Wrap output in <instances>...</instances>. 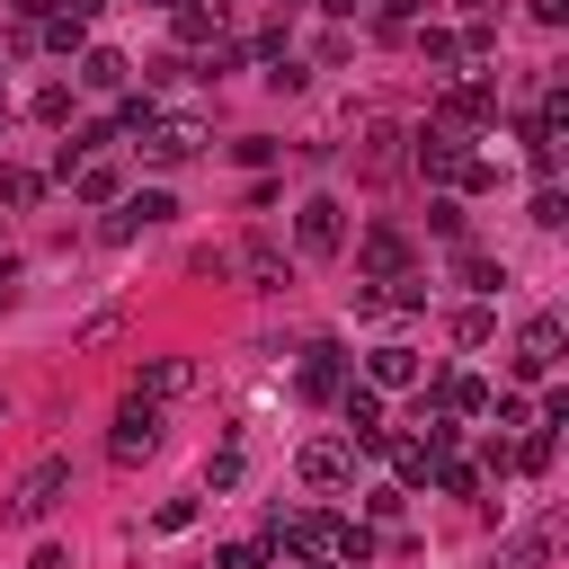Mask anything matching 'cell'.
I'll use <instances>...</instances> for the list:
<instances>
[{"label":"cell","instance_id":"6da1fadb","mask_svg":"<svg viewBox=\"0 0 569 569\" xmlns=\"http://www.w3.org/2000/svg\"><path fill=\"white\" fill-rule=\"evenodd\" d=\"M62 489H71V453H44V462H27V480L9 489V525H44L53 507H62Z\"/></svg>","mask_w":569,"mask_h":569},{"label":"cell","instance_id":"7a4b0ae2","mask_svg":"<svg viewBox=\"0 0 569 569\" xmlns=\"http://www.w3.org/2000/svg\"><path fill=\"white\" fill-rule=\"evenodd\" d=\"M293 249L302 258H338L347 249V204L338 196H302L293 204Z\"/></svg>","mask_w":569,"mask_h":569},{"label":"cell","instance_id":"3957f363","mask_svg":"<svg viewBox=\"0 0 569 569\" xmlns=\"http://www.w3.org/2000/svg\"><path fill=\"white\" fill-rule=\"evenodd\" d=\"M462 160H471V151H462V133H453V124H418V133H409V169H418V178L453 187V178H462Z\"/></svg>","mask_w":569,"mask_h":569},{"label":"cell","instance_id":"277c9868","mask_svg":"<svg viewBox=\"0 0 569 569\" xmlns=\"http://www.w3.org/2000/svg\"><path fill=\"white\" fill-rule=\"evenodd\" d=\"M151 445H160V400L133 391V400L116 409V427H107V462H142Z\"/></svg>","mask_w":569,"mask_h":569},{"label":"cell","instance_id":"5b68a950","mask_svg":"<svg viewBox=\"0 0 569 569\" xmlns=\"http://www.w3.org/2000/svg\"><path fill=\"white\" fill-rule=\"evenodd\" d=\"M276 542H284V551H302V560H338V551H347V516H329V507L284 516V525H276Z\"/></svg>","mask_w":569,"mask_h":569},{"label":"cell","instance_id":"8992f818","mask_svg":"<svg viewBox=\"0 0 569 569\" xmlns=\"http://www.w3.org/2000/svg\"><path fill=\"white\" fill-rule=\"evenodd\" d=\"M196 151H204V124H196V116H151V124H142V160H151V169H178V160H196Z\"/></svg>","mask_w":569,"mask_h":569},{"label":"cell","instance_id":"52a82bcc","mask_svg":"<svg viewBox=\"0 0 569 569\" xmlns=\"http://www.w3.org/2000/svg\"><path fill=\"white\" fill-rule=\"evenodd\" d=\"M560 347H569V329H560V311H533V320L516 329V373H525V382H542V373L560 365Z\"/></svg>","mask_w":569,"mask_h":569},{"label":"cell","instance_id":"ba28073f","mask_svg":"<svg viewBox=\"0 0 569 569\" xmlns=\"http://www.w3.org/2000/svg\"><path fill=\"white\" fill-rule=\"evenodd\" d=\"M178 204L160 196V187H142V196H116V213H107V240H142V231H160Z\"/></svg>","mask_w":569,"mask_h":569},{"label":"cell","instance_id":"9c48e42d","mask_svg":"<svg viewBox=\"0 0 569 569\" xmlns=\"http://www.w3.org/2000/svg\"><path fill=\"white\" fill-rule=\"evenodd\" d=\"M418 347H400V338H382L373 356H365V391H418Z\"/></svg>","mask_w":569,"mask_h":569},{"label":"cell","instance_id":"30bf717a","mask_svg":"<svg viewBox=\"0 0 569 569\" xmlns=\"http://www.w3.org/2000/svg\"><path fill=\"white\" fill-rule=\"evenodd\" d=\"M347 391V347L338 338H311L302 347V400H338Z\"/></svg>","mask_w":569,"mask_h":569},{"label":"cell","instance_id":"8fae6325","mask_svg":"<svg viewBox=\"0 0 569 569\" xmlns=\"http://www.w3.org/2000/svg\"><path fill=\"white\" fill-rule=\"evenodd\" d=\"M302 489H347V471H356V445L347 436H320V445H302Z\"/></svg>","mask_w":569,"mask_h":569},{"label":"cell","instance_id":"7c38bea8","mask_svg":"<svg viewBox=\"0 0 569 569\" xmlns=\"http://www.w3.org/2000/svg\"><path fill=\"white\" fill-rule=\"evenodd\" d=\"M231 267H240V276H249V284H258V293H276V284H284V276H293V267H284V249H276V240H267V231H249V240H240V249H231Z\"/></svg>","mask_w":569,"mask_h":569},{"label":"cell","instance_id":"4fadbf2b","mask_svg":"<svg viewBox=\"0 0 569 569\" xmlns=\"http://www.w3.org/2000/svg\"><path fill=\"white\" fill-rule=\"evenodd\" d=\"M62 178H71V196H80V204H116V196H124V178H116V160H107V151H98V160H71Z\"/></svg>","mask_w":569,"mask_h":569},{"label":"cell","instance_id":"5bb4252c","mask_svg":"<svg viewBox=\"0 0 569 569\" xmlns=\"http://www.w3.org/2000/svg\"><path fill=\"white\" fill-rule=\"evenodd\" d=\"M356 258H365V276H382V284H391V276H409V240H400V231H391V222H373V231H365V249H356Z\"/></svg>","mask_w":569,"mask_h":569},{"label":"cell","instance_id":"9a60e30c","mask_svg":"<svg viewBox=\"0 0 569 569\" xmlns=\"http://www.w3.org/2000/svg\"><path fill=\"white\" fill-rule=\"evenodd\" d=\"M133 391H142V400H178V391H196V356H151Z\"/></svg>","mask_w":569,"mask_h":569},{"label":"cell","instance_id":"2e32d148","mask_svg":"<svg viewBox=\"0 0 569 569\" xmlns=\"http://www.w3.org/2000/svg\"><path fill=\"white\" fill-rule=\"evenodd\" d=\"M338 418H347V445H373V436H382V391L347 382V391H338Z\"/></svg>","mask_w":569,"mask_h":569},{"label":"cell","instance_id":"e0dca14e","mask_svg":"<svg viewBox=\"0 0 569 569\" xmlns=\"http://www.w3.org/2000/svg\"><path fill=\"white\" fill-rule=\"evenodd\" d=\"M71 80H80V89H98V98H107V89H124V80H133V71H124V53H116V44H80V71H71Z\"/></svg>","mask_w":569,"mask_h":569},{"label":"cell","instance_id":"ac0fdd59","mask_svg":"<svg viewBox=\"0 0 569 569\" xmlns=\"http://www.w3.org/2000/svg\"><path fill=\"white\" fill-rule=\"evenodd\" d=\"M400 142H409V133H400V124H373V133H365V151H356V169H365V178H391V169H400V160H409V151H400Z\"/></svg>","mask_w":569,"mask_h":569},{"label":"cell","instance_id":"d6986e66","mask_svg":"<svg viewBox=\"0 0 569 569\" xmlns=\"http://www.w3.org/2000/svg\"><path fill=\"white\" fill-rule=\"evenodd\" d=\"M453 276H462L471 293H498V284H507V267H498L489 249H471V240H453Z\"/></svg>","mask_w":569,"mask_h":569},{"label":"cell","instance_id":"ffe728a7","mask_svg":"<svg viewBox=\"0 0 569 569\" xmlns=\"http://www.w3.org/2000/svg\"><path fill=\"white\" fill-rule=\"evenodd\" d=\"M0 204H44V169H18V160H0Z\"/></svg>","mask_w":569,"mask_h":569},{"label":"cell","instance_id":"44dd1931","mask_svg":"<svg viewBox=\"0 0 569 569\" xmlns=\"http://www.w3.org/2000/svg\"><path fill=\"white\" fill-rule=\"evenodd\" d=\"M427 480H436L445 498H471V489H480V471H471L462 453H436V471H427Z\"/></svg>","mask_w":569,"mask_h":569},{"label":"cell","instance_id":"7402d4cb","mask_svg":"<svg viewBox=\"0 0 569 569\" xmlns=\"http://www.w3.org/2000/svg\"><path fill=\"white\" fill-rule=\"evenodd\" d=\"M418 53H427V62H445V71H453V62H462V36H453V27H418Z\"/></svg>","mask_w":569,"mask_h":569},{"label":"cell","instance_id":"603a6c76","mask_svg":"<svg viewBox=\"0 0 569 569\" xmlns=\"http://www.w3.org/2000/svg\"><path fill=\"white\" fill-rule=\"evenodd\" d=\"M489 329H498V320H489V302H471V311H453V347H489Z\"/></svg>","mask_w":569,"mask_h":569},{"label":"cell","instance_id":"cb8c5ba5","mask_svg":"<svg viewBox=\"0 0 569 569\" xmlns=\"http://www.w3.org/2000/svg\"><path fill=\"white\" fill-rule=\"evenodd\" d=\"M204 489H240V445H213V462H204Z\"/></svg>","mask_w":569,"mask_h":569},{"label":"cell","instance_id":"d4e9b609","mask_svg":"<svg viewBox=\"0 0 569 569\" xmlns=\"http://www.w3.org/2000/svg\"><path fill=\"white\" fill-rule=\"evenodd\" d=\"M80 27H89V18H71V9H53V18H44V44H62V53H80Z\"/></svg>","mask_w":569,"mask_h":569},{"label":"cell","instance_id":"484cf974","mask_svg":"<svg viewBox=\"0 0 569 569\" xmlns=\"http://www.w3.org/2000/svg\"><path fill=\"white\" fill-rule=\"evenodd\" d=\"M27 107H36V116H44V124H62V116H71V89H62V80H44V89H36V98H27Z\"/></svg>","mask_w":569,"mask_h":569},{"label":"cell","instance_id":"4316f807","mask_svg":"<svg viewBox=\"0 0 569 569\" xmlns=\"http://www.w3.org/2000/svg\"><path fill=\"white\" fill-rule=\"evenodd\" d=\"M427 231H436V240H462V204L436 196V204H427Z\"/></svg>","mask_w":569,"mask_h":569},{"label":"cell","instance_id":"83f0119b","mask_svg":"<svg viewBox=\"0 0 569 569\" xmlns=\"http://www.w3.org/2000/svg\"><path fill=\"white\" fill-rule=\"evenodd\" d=\"M489 418H498V427H533V409H525V391H489Z\"/></svg>","mask_w":569,"mask_h":569},{"label":"cell","instance_id":"f1b7e54d","mask_svg":"<svg viewBox=\"0 0 569 569\" xmlns=\"http://www.w3.org/2000/svg\"><path fill=\"white\" fill-rule=\"evenodd\" d=\"M409 18H418V0H373V27L382 36H409Z\"/></svg>","mask_w":569,"mask_h":569},{"label":"cell","instance_id":"f546056e","mask_svg":"<svg viewBox=\"0 0 569 569\" xmlns=\"http://www.w3.org/2000/svg\"><path fill=\"white\" fill-rule=\"evenodd\" d=\"M533 222H542V231H560V222H569V196H560V187H542V196H533Z\"/></svg>","mask_w":569,"mask_h":569},{"label":"cell","instance_id":"4dcf8cb0","mask_svg":"<svg viewBox=\"0 0 569 569\" xmlns=\"http://www.w3.org/2000/svg\"><path fill=\"white\" fill-rule=\"evenodd\" d=\"M516 462H525V471H551V427H533V436L516 445Z\"/></svg>","mask_w":569,"mask_h":569},{"label":"cell","instance_id":"1f68e13d","mask_svg":"<svg viewBox=\"0 0 569 569\" xmlns=\"http://www.w3.org/2000/svg\"><path fill=\"white\" fill-rule=\"evenodd\" d=\"M267 560H276V542H231L222 551V569H267Z\"/></svg>","mask_w":569,"mask_h":569},{"label":"cell","instance_id":"d6a6232c","mask_svg":"<svg viewBox=\"0 0 569 569\" xmlns=\"http://www.w3.org/2000/svg\"><path fill=\"white\" fill-rule=\"evenodd\" d=\"M151 525H160V533H187V525H196V498H169V507H160Z\"/></svg>","mask_w":569,"mask_h":569},{"label":"cell","instance_id":"836d02e7","mask_svg":"<svg viewBox=\"0 0 569 569\" xmlns=\"http://www.w3.org/2000/svg\"><path fill=\"white\" fill-rule=\"evenodd\" d=\"M533 18L542 27H569V0H533Z\"/></svg>","mask_w":569,"mask_h":569},{"label":"cell","instance_id":"e575fe53","mask_svg":"<svg viewBox=\"0 0 569 569\" xmlns=\"http://www.w3.org/2000/svg\"><path fill=\"white\" fill-rule=\"evenodd\" d=\"M27 569H71V551H62V542H44V551H36Z\"/></svg>","mask_w":569,"mask_h":569},{"label":"cell","instance_id":"d590c367","mask_svg":"<svg viewBox=\"0 0 569 569\" xmlns=\"http://www.w3.org/2000/svg\"><path fill=\"white\" fill-rule=\"evenodd\" d=\"M489 9H498V0H462V18H471V27H480V18H489Z\"/></svg>","mask_w":569,"mask_h":569},{"label":"cell","instance_id":"8d00e7d4","mask_svg":"<svg viewBox=\"0 0 569 569\" xmlns=\"http://www.w3.org/2000/svg\"><path fill=\"white\" fill-rule=\"evenodd\" d=\"M320 9H329V18H356V9H365V0H320Z\"/></svg>","mask_w":569,"mask_h":569},{"label":"cell","instance_id":"74e56055","mask_svg":"<svg viewBox=\"0 0 569 569\" xmlns=\"http://www.w3.org/2000/svg\"><path fill=\"white\" fill-rule=\"evenodd\" d=\"M0 311H9V276H0Z\"/></svg>","mask_w":569,"mask_h":569},{"label":"cell","instance_id":"f35d334b","mask_svg":"<svg viewBox=\"0 0 569 569\" xmlns=\"http://www.w3.org/2000/svg\"><path fill=\"white\" fill-rule=\"evenodd\" d=\"M142 9H178V0H142Z\"/></svg>","mask_w":569,"mask_h":569},{"label":"cell","instance_id":"ab89813d","mask_svg":"<svg viewBox=\"0 0 569 569\" xmlns=\"http://www.w3.org/2000/svg\"><path fill=\"white\" fill-rule=\"evenodd\" d=\"M276 9H302V0H276Z\"/></svg>","mask_w":569,"mask_h":569},{"label":"cell","instance_id":"60d3db41","mask_svg":"<svg viewBox=\"0 0 569 569\" xmlns=\"http://www.w3.org/2000/svg\"><path fill=\"white\" fill-rule=\"evenodd\" d=\"M0 427H9V400H0Z\"/></svg>","mask_w":569,"mask_h":569},{"label":"cell","instance_id":"b9f144b4","mask_svg":"<svg viewBox=\"0 0 569 569\" xmlns=\"http://www.w3.org/2000/svg\"><path fill=\"white\" fill-rule=\"evenodd\" d=\"M0 276H9V258H0Z\"/></svg>","mask_w":569,"mask_h":569},{"label":"cell","instance_id":"7bdbcfd3","mask_svg":"<svg viewBox=\"0 0 569 569\" xmlns=\"http://www.w3.org/2000/svg\"><path fill=\"white\" fill-rule=\"evenodd\" d=\"M0 116H9V107H0Z\"/></svg>","mask_w":569,"mask_h":569}]
</instances>
